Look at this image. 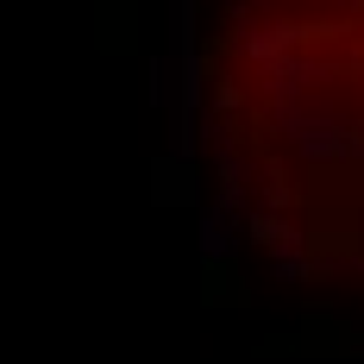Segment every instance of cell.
<instances>
[{"label": "cell", "instance_id": "cell-1", "mask_svg": "<svg viewBox=\"0 0 364 364\" xmlns=\"http://www.w3.org/2000/svg\"><path fill=\"white\" fill-rule=\"evenodd\" d=\"M201 119L257 245L364 283V0H220Z\"/></svg>", "mask_w": 364, "mask_h": 364}]
</instances>
